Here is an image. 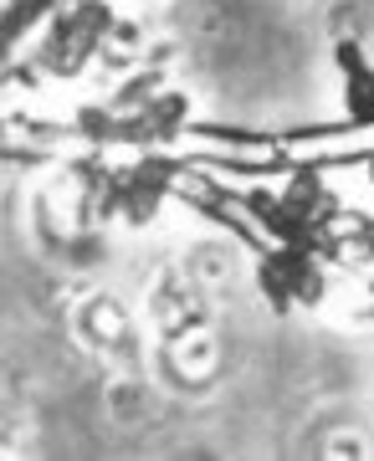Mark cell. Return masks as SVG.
<instances>
[{"instance_id": "cell-1", "label": "cell", "mask_w": 374, "mask_h": 461, "mask_svg": "<svg viewBox=\"0 0 374 461\" xmlns=\"http://www.w3.org/2000/svg\"><path fill=\"white\" fill-rule=\"evenodd\" d=\"M277 272L287 277V287H293V297H303V303H318L324 297V277H318V267L308 262V247H287L272 257Z\"/></svg>"}, {"instance_id": "cell-2", "label": "cell", "mask_w": 374, "mask_h": 461, "mask_svg": "<svg viewBox=\"0 0 374 461\" xmlns=\"http://www.w3.org/2000/svg\"><path fill=\"white\" fill-rule=\"evenodd\" d=\"M343 108H349L359 123H374V67H369V72L343 77Z\"/></svg>"}, {"instance_id": "cell-3", "label": "cell", "mask_w": 374, "mask_h": 461, "mask_svg": "<svg viewBox=\"0 0 374 461\" xmlns=\"http://www.w3.org/2000/svg\"><path fill=\"white\" fill-rule=\"evenodd\" d=\"M257 282H261V297H267V308H277V313H287L297 297H293V287H287V277L277 272V262L267 257V262L257 267Z\"/></svg>"}, {"instance_id": "cell-4", "label": "cell", "mask_w": 374, "mask_h": 461, "mask_svg": "<svg viewBox=\"0 0 374 461\" xmlns=\"http://www.w3.org/2000/svg\"><path fill=\"white\" fill-rule=\"evenodd\" d=\"M333 62L343 67V77H354V72H369V62H364V47H359V41H349V36H343L339 47H333Z\"/></svg>"}, {"instance_id": "cell-5", "label": "cell", "mask_w": 374, "mask_h": 461, "mask_svg": "<svg viewBox=\"0 0 374 461\" xmlns=\"http://www.w3.org/2000/svg\"><path fill=\"white\" fill-rule=\"evenodd\" d=\"M369 180H374V159H369Z\"/></svg>"}]
</instances>
